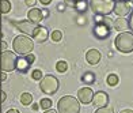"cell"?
<instances>
[{"mask_svg": "<svg viewBox=\"0 0 133 113\" xmlns=\"http://www.w3.org/2000/svg\"><path fill=\"white\" fill-rule=\"evenodd\" d=\"M92 104L96 109L98 108H103V106H107L109 104V96L105 91H98L94 94L92 97Z\"/></svg>", "mask_w": 133, "mask_h": 113, "instance_id": "9c48e42d", "label": "cell"}, {"mask_svg": "<svg viewBox=\"0 0 133 113\" xmlns=\"http://www.w3.org/2000/svg\"><path fill=\"white\" fill-rule=\"evenodd\" d=\"M39 89L45 94H54L58 90V79L53 75H46L39 80Z\"/></svg>", "mask_w": 133, "mask_h": 113, "instance_id": "8992f818", "label": "cell"}, {"mask_svg": "<svg viewBox=\"0 0 133 113\" xmlns=\"http://www.w3.org/2000/svg\"><path fill=\"white\" fill-rule=\"evenodd\" d=\"M27 19L30 22H33L34 25H38V23L42 21V11L39 8H31L27 12Z\"/></svg>", "mask_w": 133, "mask_h": 113, "instance_id": "4fadbf2b", "label": "cell"}, {"mask_svg": "<svg viewBox=\"0 0 133 113\" xmlns=\"http://www.w3.org/2000/svg\"><path fill=\"white\" fill-rule=\"evenodd\" d=\"M114 2H122V0H114ZM126 2H128V0H126Z\"/></svg>", "mask_w": 133, "mask_h": 113, "instance_id": "8d00e7d4", "label": "cell"}, {"mask_svg": "<svg viewBox=\"0 0 133 113\" xmlns=\"http://www.w3.org/2000/svg\"><path fill=\"white\" fill-rule=\"evenodd\" d=\"M114 0H90V7L95 15H109L113 12Z\"/></svg>", "mask_w": 133, "mask_h": 113, "instance_id": "277c9868", "label": "cell"}, {"mask_svg": "<svg viewBox=\"0 0 133 113\" xmlns=\"http://www.w3.org/2000/svg\"><path fill=\"white\" fill-rule=\"evenodd\" d=\"M39 2H41L42 4H44V5H48V4H50L52 0H39Z\"/></svg>", "mask_w": 133, "mask_h": 113, "instance_id": "4dcf8cb0", "label": "cell"}, {"mask_svg": "<svg viewBox=\"0 0 133 113\" xmlns=\"http://www.w3.org/2000/svg\"><path fill=\"white\" fill-rule=\"evenodd\" d=\"M8 11H11V3L8 0H0V12L7 14Z\"/></svg>", "mask_w": 133, "mask_h": 113, "instance_id": "e0dca14e", "label": "cell"}, {"mask_svg": "<svg viewBox=\"0 0 133 113\" xmlns=\"http://www.w3.org/2000/svg\"><path fill=\"white\" fill-rule=\"evenodd\" d=\"M16 55L14 52L10 51H4L2 55H0V68H2L4 72H11V71L15 70L16 65Z\"/></svg>", "mask_w": 133, "mask_h": 113, "instance_id": "5b68a950", "label": "cell"}, {"mask_svg": "<svg viewBox=\"0 0 133 113\" xmlns=\"http://www.w3.org/2000/svg\"><path fill=\"white\" fill-rule=\"evenodd\" d=\"M113 22H114V29H116L117 32H124L129 27V22L126 21L124 16H118L117 19L113 21Z\"/></svg>", "mask_w": 133, "mask_h": 113, "instance_id": "9a60e30c", "label": "cell"}, {"mask_svg": "<svg viewBox=\"0 0 133 113\" xmlns=\"http://www.w3.org/2000/svg\"><path fill=\"white\" fill-rule=\"evenodd\" d=\"M30 65H31V63L29 61V59L26 57V55H23L21 57L16 59V65H15V70H18L19 72H27Z\"/></svg>", "mask_w": 133, "mask_h": 113, "instance_id": "8fae6325", "label": "cell"}, {"mask_svg": "<svg viewBox=\"0 0 133 113\" xmlns=\"http://www.w3.org/2000/svg\"><path fill=\"white\" fill-rule=\"evenodd\" d=\"M5 99V93L4 91H0V102H3Z\"/></svg>", "mask_w": 133, "mask_h": 113, "instance_id": "f546056e", "label": "cell"}, {"mask_svg": "<svg viewBox=\"0 0 133 113\" xmlns=\"http://www.w3.org/2000/svg\"><path fill=\"white\" fill-rule=\"evenodd\" d=\"M119 113H133V110L132 109H124V110H121Z\"/></svg>", "mask_w": 133, "mask_h": 113, "instance_id": "d6a6232c", "label": "cell"}, {"mask_svg": "<svg viewBox=\"0 0 133 113\" xmlns=\"http://www.w3.org/2000/svg\"><path fill=\"white\" fill-rule=\"evenodd\" d=\"M21 102L22 105H30L33 104V96L30 93H23L21 96Z\"/></svg>", "mask_w": 133, "mask_h": 113, "instance_id": "ac0fdd59", "label": "cell"}, {"mask_svg": "<svg viewBox=\"0 0 133 113\" xmlns=\"http://www.w3.org/2000/svg\"><path fill=\"white\" fill-rule=\"evenodd\" d=\"M82 80L84 83H87V85H92V83L95 82V75L92 72H86L82 76Z\"/></svg>", "mask_w": 133, "mask_h": 113, "instance_id": "d6986e66", "label": "cell"}, {"mask_svg": "<svg viewBox=\"0 0 133 113\" xmlns=\"http://www.w3.org/2000/svg\"><path fill=\"white\" fill-rule=\"evenodd\" d=\"M113 12L117 14L118 16H126L128 14L132 12V5H130L129 2H126V0H122V2H116V3H114Z\"/></svg>", "mask_w": 133, "mask_h": 113, "instance_id": "52a82bcc", "label": "cell"}, {"mask_svg": "<svg viewBox=\"0 0 133 113\" xmlns=\"http://www.w3.org/2000/svg\"><path fill=\"white\" fill-rule=\"evenodd\" d=\"M5 79H7V76H5L4 72H2V74H0V80H5Z\"/></svg>", "mask_w": 133, "mask_h": 113, "instance_id": "1f68e13d", "label": "cell"}, {"mask_svg": "<svg viewBox=\"0 0 133 113\" xmlns=\"http://www.w3.org/2000/svg\"><path fill=\"white\" fill-rule=\"evenodd\" d=\"M75 8H76V11H79V12L86 11L87 10V2L86 0H79V2L75 4Z\"/></svg>", "mask_w": 133, "mask_h": 113, "instance_id": "7402d4cb", "label": "cell"}, {"mask_svg": "<svg viewBox=\"0 0 133 113\" xmlns=\"http://www.w3.org/2000/svg\"><path fill=\"white\" fill-rule=\"evenodd\" d=\"M56 70L58 71V72H65L66 70H68V64H66V61H64V60H60V61H57V64H56Z\"/></svg>", "mask_w": 133, "mask_h": 113, "instance_id": "44dd1931", "label": "cell"}, {"mask_svg": "<svg viewBox=\"0 0 133 113\" xmlns=\"http://www.w3.org/2000/svg\"><path fill=\"white\" fill-rule=\"evenodd\" d=\"M31 35L34 37L35 41H38V42H44V41H46L48 37H49V33H48V29L44 27V26H35L33 33H31Z\"/></svg>", "mask_w": 133, "mask_h": 113, "instance_id": "30bf717a", "label": "cell"}, {"mask_svg": "<svg viewBox=\"0 0 133 113\" xmlns=\"http://www.w3.org/2000/svg\"><path fill=\"white\" fill-rule=\"evenodd\" d=\"M129 27H130V30L133 33V10H132V12H130V18H129Z\"/></svg>", "mask_w": 133, "mask_h": 113, "instance_id": "484cf974", "label": "cell"}, {"mask_svg": "<svg viewBox=\"0 0 133 113\" xmlns=\"http://www.w3.org/2000/svg\"><path fill=\"white\" fill-rule=\"evenodd\" d=\"M39 106H41L42 109H45V110L50 109V108H52V99H49V98H42V99L39 101Z\"/></svg>", "mask_w": 133, "mask_h": 113, "instance_id": "ffe728a7", "label": "cell"}, {"mask_svg": "<svg viewBox=\"0 0 133 113\" xmlns=\"http://www.w3.org/2000/svg\"><path fill=\"white\" fill-rule=\"evenodd\" d=\"M65 2L68 3L69 5H72V7H75V4H76L77 2H79V0H65Z\"/></svg>", "mask_w": 133, "mask_h": 113, "instance_id": "83f0119b", "label": "cell"}, {"mask_svg": "<svg viewBox=\"0 0 133 113\" xmlns=\"http://www.w3.org/2000/svg\"><path fill=\"white\" fill-rule=\"evenodd\" d=\"M7 113H19V110H16V109H10Z\"/></svg>", "mask_w": 133, "mask_h": 113, "instance_id": "e575fe53", "label": "cell"}, {"mask_svg": "<svg viewBox=\"0 0 133 113\" xmlns=\"http://www.w3.org/2000/svg\"><path fill=\"white\" fill-rule=\"evenodd\" d=\"M58 113H80V104L77 98L72 96H64L58 99L57 104Z\"/></svg>", "mask_w": 133, "mask_h": 113, "instance_id": "6da1fadb", "label": "cell"}, {"mask_svg": "<svg viewBox=\"0 0 133 113\" xmlns=\"http://www.w3.org/2000/svg\"><path fill=\"white\" fill-rule=\"evenodd\" d=\"M118 82H119V78L116 75V74H110V75H107V78H106V83L109 86H117L118 85Z\"/></svg>", "mask_w": 133, "mask_h": 113, "instance_id": "2e32d148", "label": "cell"}, {"mask_svg": "<svg viewBox=\"0 0 133 113\" xmlns=\"http://www.w3.org/2000/svg\"><path fill=\"white\" fill-rule=\"evenodd\" d=\"M128 2H129V3H133V0H128Z\"/></svg>", "mask_w": 133, "mask_h": 113, "instance_id": "74e56055", "label": "cell"}, {"mask_svg": "<svg viewBox=\"0 0 133 113\" xmlns=\"http://www.w3.org/2000/svg\"><path fill=\"white\" fill-rule=\"evenodd\" d=\"M116 49L121 53H130L133 52V33L130 32H122L119 33L116 40H114Z\"/></svg>", "mask_w": 133, "mask_h": 113, "instance_id": "7a4b0ae2", "label": "cell"}, {"mask_svg": "<svg viewBox=\"0 0 133 113\" xmlns=\"http://www.w3.org/2000/svg\"><path fill=\"white\" fill-rule=\"evenodd\" d=\"M25 3L29 5V7H31V5L35 4V0H25Z\"/></svg>", "mask_w": 133, "mask_h": 113, "instance_id": "f1b7e54d", "label": "cell"}, {"mask_svg": "<svg viewBox=\"0 0 133 113\" xmlns=\"http://www.w3.org/2000/svg\"><path fill=\"white\" fill-rule=\"evenodd\" d=\"M14 25L19 29V30H22L23 33H26V34H31L33 30H34V27L35 25L33 22H30V21H21V22H14Z\"/></svg>", "mask_w": 133, "mask_h": 113, "instance_id": "7c38bea8", "label": "cell"}, {"mask_svg": "<svg viewBox=\"0 0 133 113\" xmlns=\"http://www.w3.org/2000/svg\"><path fill=\"white\" fill-rule=\"evenodd\" d=\"M86 60L87 63L90 64H98L99 60H101V52L96 51V49H90L87 53H86Z\"/></svg>", "mask_w": 133, "mask_h": 113, "instance_id": "5bb4252c", "label": "cell"}, {"mask_svg": "<svg viewBox=\"0 0 133 113\" xmlns=\"http://www.w3.org/2000/svg\"><path fill=\"white\" fill-rule=\"evenodd\" d=\"M92 97H94V93L91 90V87H83L77 91V101L82 104H90L92 102Z\"/></svg>", "mask_w": 133, "mask_h": 113, "instance_id": "ba28073f", "label": "cell"}, {"mask_svg": "<svg viewBox=\"0 0 133 113\" xmlns=\"http://www.w3.org/2000/svg\"><path fill=\"white\" fill-rule=\"evenodd\" d=\"M37 108H38V105L37 104H33V110H37Z\"/></svg>", "mask_w": 133, "mask_h": 113, "instance_id": "d590c367", "label": "cell"}, {"mask_svg": "<svg viewBox=\"0 0 133 113\" xmlns=\"http://www.w3.org/2000/svg\"><path fill=\"white\" fill-rule=\"evenodd\" d=\"M26 57L29 59V61L31 63V64H33V63H34V60H35V56H34V55H29V53H27V55H26Z\"/></svg>", "mask_w": 133, "mask_h": 113, "instance_id": "4316f807", "label": "cell"}, {"mask_svg": "<svg viewBox=\"0 0 133 113\" xmlns=\"http://www.w3.org/2000/svg\"><path fill=\"white\" fill-rule=\"evenodd\" d=\"M95 113H114V110L109 106H103V108H98L95 110Z\"/></svg>", "mask_w": 133, "mask_h": 113, "instance_id": "cb8c5ba5", "label": "cell"}, {"mask_svg": "<svg viewBox=\"0 0 133 113\" xmlns=\"http://www.w3.org/2000/svg\"><path fill=\"white\" fill-rule=\"evenodd\" d=\"M50 38L54 41V42H58V41H61V38H63V33L60 32V30H54L50 34Z\"/></svg>", "mask_w": 133, "mask_h": 113, "instance_id": "603a6c76", "label": "cell"}, {"mask_svg": "<svg viewBox=\"0 0 133 113\" xmlns=\"http://www.w3.org/2000/svg\"><path fill=\"white\" fill-rule=\"evenodd\" d=\"M44 113H58V112H56V110H53V109H48V110H45Z\"/></svg>", "mask_w": 133, "mask_h": 113, "instance_id": "836d02e7", "label": "cell"}, {"mask_svg": "<svg viewBox=\"0 0 133 113\" xmlns=\"http://www.w3.org/2000/svg\"><path fill=\"white\" fill-rule=\"evenodd\" d=\"M33 40L26 37V35H18V37L14 38V42H12V48L14 52L18 53V55H27L33 51Z\"/></svg>", "mask_w": 133, "mask_h": 113, "instance_id": "3957f363", "label": "cell"}, {"mask_svg": "<svg viewBox=\"0 0 133 113\" xmlns=\"http://www.w3.org/2000/svg\"><path fill=\"white\" fill-rule=\"evenodd\" d=\"M31 76H33V79H35V80H41V79H42V76H44V75H42V72H41L39 70H34Z\"/></svg>", "mask_w": 133, "mask_h": 113, "instance_id": "d4e9b609", "label": "cell"}]
</instances>
